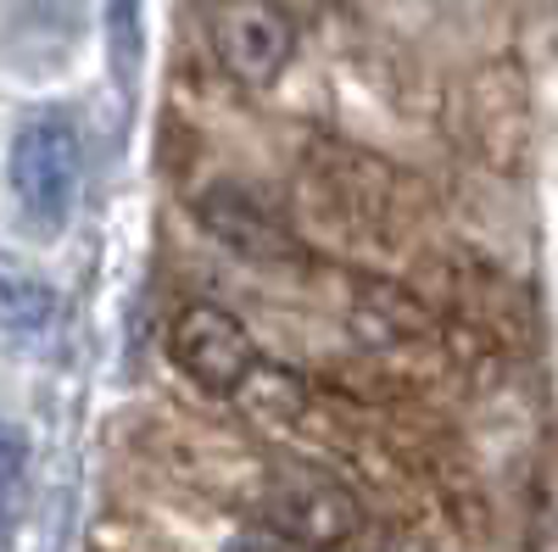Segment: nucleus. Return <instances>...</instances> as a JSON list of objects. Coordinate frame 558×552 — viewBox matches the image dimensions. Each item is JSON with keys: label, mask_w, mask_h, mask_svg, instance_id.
<instances>
[{"label": "nucleus", "mask_w": 558, "mask_h": 552, "mask_svg": "<svg viewBox=\"0 0 558 552\" xmlns=\"http://www.w3.org/2000/svg\"><path fill=\"white\" fill-rule=\"evenodd\" d=\"M23 464H28L23 436L0 419V530H7V519H12V502H17V486H23Z\"/></svg>", "instance_id": "nucleus-7"}, {"label": "nucleus", "mask_w": 558, "mask_h": 552, "mask_svg": "<svg viewBox=\"0 0 558 552\" xmlns=\"http://www.w3.org/2000/svg\"><path fill=\"white\" fill-rule=\"evenodd\" d=\"M112 17V57H118V73L129 78L134 73V57H140V23H134V0H112L107 7Z\"/></svg>", "instance_id": "nucleus-8"}, {"label": "nucleus", "mask_w": 558, "mask_h": 552, "mask_svg": "<svg viewBox=\"0 0 558 552\" xmlns=\"http://www.w3.org/2000/svg\"><path fill=\"white\" fill-rule=\"evenodd\" d=\"M57 318H62L57 285L34 262H23L17 252L0 246V335L17 346H39L57 330Z\"/></svg>", "instance_id": "nucleus-6"}, {"label": "nucleus", "mask_w": 558, "mask_h": 552, "mask_svg": "<svg viewBox=\"0 0 558 552\" xmlns=\"http://www.w3.org/2000/svg\"><path fill=\"white\" fill-rule=\"evenodd\" d=\"M7 179L17 212L57 235L78 207V184H84V134L73 123L68 107H34L17 134H12V157H7Z\"/></svg>", "instance_id": "nucleus-1"}, {"label": "nucleus", "mask_w": 558, "mask_h": 552, "mask_svg": "<svg viewBox=\"0 0 558 552\" xmlns=\"http://www.w3.org/2000/svg\"><path fill=\"white\" fill-rule=\"evenodd\" d=\"M207 39H213V57L229 78L268 89L291 68L296 23L279 0H213L207 7Z\"/></svg>", "instance_id": "nucleus-4"}, {"label": "nucleus", "mask_w": 558, "mask_h": 552, "mask_svg": "<svg viewBox=\"0 0 558 552\" xmlns=\"http://www.w3.org/2000/svg\"><path fill=\"white\" fill-rule=\"evenodd\" d=\"M196 218L223 252H235L246 262H296V252H302L286 218L257 191H246V184H213V191H202Z\"/></svg>", "instance_id": "nucleus-5"}, {"label": "nucleus", "mask_w": 558, "mask_h": 552, "mask_svg": "<svg viewBox=\"0 0 558 552\" xmlns=\"http://www.w3.org/2000/svg\"><path fill=\"white\" fill-rule=\"evenodd\" d=\"M168 357L207 396H246L263 375V352H257L252 330L218 302H191L173 318Z\"/></svg>", "instance_id": "nucleus-3"}, {"label": "nucleus", "mask_w": 558, "mask_h": 552, "mask_svg": "<svg viewBox=\"0 0 558 552\" xmlns=\"http://www.w3.org/2000/svg\"><path fill=\"white\" fill-rule=\"evenodd\" d=\"M229 552H302V547H291V541H279L274 530H263V525H252L241 541H229Z\"/></svg>", "instance_id": "nucleus-9"}, {"label": "nucleus", "mask_w": 558, "mask_h": 552, "mask_svg": "<svg viewBox=\"0 0 558 552\" xmlns=\"http://www.w3.org/2000/svg\"><path fill=\"white\" fill-rule=\"evenodd\" d=\"M252 514L263 530L302 552L341 547L363 530V502L318 464H268L252 496Z\"/></svg>", "instance_id": "nucleus-2"}]
</instances>
